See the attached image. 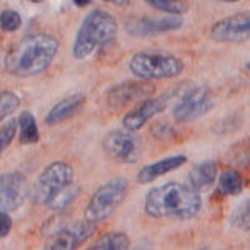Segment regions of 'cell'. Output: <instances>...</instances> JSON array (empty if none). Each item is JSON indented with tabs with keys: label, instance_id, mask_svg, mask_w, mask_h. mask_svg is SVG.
Returning a JSON list of instances; mask_svg holds the SVG:
<instances>
[{
	"label": "cell",
	"instance_id": "6da1fadb",
	"mask_svg": "<svg viewBox=\"0 0 250 250\" xmlns=\"http://www.w3.org/2000/svg\"><path fill=\"white\" fill-rule=\"evenodd\" d=\"M60 42L54 34L37 32L19 40L5 57L7 74L15 79H32L47 72L59 54Z\"/></svg>",
	"mask_w": 250,
	"mask_h": 250
},
{
	"label": "cell",
	"instance_id": "7a4b0ae2",
	"mask_svg": "<svg viewBox=\"0 0 250 250\" xmlns=\"http://www.w3.org/2000/svg\"><path fill=\"white\" fill-rule=\"evenodd\" d=\"M202 207L200 193L188 184L180 182L157 185L144 197V212L150 219L192 220L202 212Z\"/></svg>",
	"mask_w": 250,
	"mask_h": 250
},
{
	"label": "cell",
	"instance_id": "3957f363",
	"mask_svg": "<svg viewBox=\"0 0 250 250\" xmlns=\"http://www.w3.org/2000/svg\"><path fill=\"white\" fill-rule=\"evenodd\" d=\"M117 34H119V23L114 15L100 7L92 9L75 32L72 57L75 60L88 59L94 52L110 47L117 40Z\"/></svg>",
	"mask_w": 250,
	"mask_h": 250
},
{
	"label": "cell",
	"instance_id": "277c9868",
	"mask_svg": "<svg viewBox=\"0 0 250 250\" xmlns=\"http://www.w3.org/2000/svg\"><path fill=\"white\" fill-rule=\"evenodd\" d=\"M127 68L137 80L152 83L154 80L179 77L184 72L185 63L177 55L164 50H140L128 59Z\"/></svg>",
	"mask_w": 250,
	"mask_h": 250
},
{
	"label": "cell",
	"instance_id": "5b68a950",
	"mask_svg": "<svg viewBox=\"0 0 250 250\" xmlns=\"http://www.w3.org/2000/svg\"><path fill=\"white\" fill-rule=\"evenodd\" d=\"M128 187L130 184L125 177H114L100 187H97L90 199L87 200L83 219L94 222V224L108 220L127 199Z\"/></svg>",
	"mask_w": 250,
	"mask_h": 250
},
{
	"label": "cell",
	"instance_id": "8992f818",
	"mask_svg": "<svg viewBox=\"0 0 250 250\" xmlns=\"http://www.w3.org/2000/svg\"><path fill=\"white\" fill-rule=\"evenodd\" d=\"M75 170L68 162L55 160L48 164L42 172L39 173L37 180L32 187V202L35 205H50L55 197H59L65 188L74 185Z\"/></svg>",
	"mask_w": 250,
	"mask_h": 250
},
{
	"label": "cell",
	"instance_id": "52a82bcc",
	"mask_svg": "<svg viewBox=\"0 0 250 250\" xmlns=\"http://www.w3.org/2000/svg\"><path fill=\"white\" fill-rule=\"evenodd\" d=\"M102 148L108 159L124 165L137 164L144 154L140 137L125 128H114L108 132L102 140Z\"/></svg>",
	"mask_w": 250,
	"mask_h": 250
},
{
	"label": "cell",
	"instance_id": "ba28073f",
	"mask_svg": "<svg viewBox=\"0 0 250 250\" xmlns=\"http://www.w3.org/2000/svg\"><path fill=\"white\" fill-rule=\"evenodd\" d=\"M215 100L207 87H192L182 92L180 99L172 107V119L179 124L199 120L213 110Z\"/></svg>",
	"mask_w": 250,
	"mask_h": 250
},
{
	"label": "cell",
	"instance_id": "9c48e42d",
	"mask_svg": "<svg viewBox=\"0 0 250 250\" xmlns=\"http://www.w3.org/2000/svg\"><path fill=\"white\" fill-rule=\"evenodd\" d=\"M208 37L213 42L232 45L250 42V9L217 20L208 30Z\"/></svg>",
	"mask_w": 250,
	"mask_h": 250
},
{
	"label": "cell",
	"instance_id": "30bf717a",
	"mask_svg": "<svg viewBox=\"0 0 250 250\" xmlns=\"http://www.w3.org/2000/svg\"><path fill=\"white\" fill-rule=\"evenodd\" d=\"M95 230L97 224L87 219L74 222L52 233L47 239L43 250H79L90 240V237H94Z\"/></svg>",
	"mask_w": 250,
	"mask_h": 250
},
{
	"label": "cell",
	"instance_id": "8fae6325",
	"mask_svg": "<svg viewBox=\"0 0 250 250\" xmlns=\"http://www.w3.org/2000/svg\"><path fill=\"white\" fill-rule=\"evenodd\" d=\"M32 193L27 177L19 170L5 172L0 177V205L2 210H19Z\"/></svg>",
	"mask_w": 250,
	"mask_h": 250
},
{
	"label": "cell",
	"instance_id": "7c38bea8",
	"mask_svg": "<svg viewBox=\"0 0 250 250\" xmlns=\"http://www.w3.org/2000/svg\"><path fill=\"white\" fill-rule=\"evenodd\" d=\"M184 27L182 17H170V15H164V17H132L125 22V32L130 34L132 37L144 39V37H155V35L168 34V32H175Z\"/></svg>",
	"mask_w": 250,
	"mask_h": 250
},
{
	"label": "cell",
	"instance_id": "4fadbf2b",
	"mask_svg": "<svg viewBox=\"0 0 250 250\" xmlns=\"http://www.w3.org/2000/svg\"><path fill=\"white\" fill-rule=\"evenodd\" d=\"M172 99V94L167 92V94L157 95V97H148V99L142 100L140 104H137L134 108L127 112L122 119V127L125 130L130 132H137L150 122L155 115L162 114L165 108L168 107V102Z\"/></svg>",
	"mask_w": 250,
	"mask_h": 250
},
{
	"label": "cell",
	"instance_id": "5bb4252c",
	"mask_svg": "<svg viewBox=\"0 0 250 250\" xmlns=\"http://www.w3.org/2000/svg\"><path fill=\"white\" fill-rule=\"evenodd\" d=\"M155 90L154 83L144 82V80H125L108 88L107 104L110 108L119 110L130 104H140L142 100L148 99V95Z\"/></svg>",
	"mask_w": 250,
	"mask_h": 250
},
{
	"label": "cell",
	"instance_id": "9a60e30c",
	"mask_svg": "<svg viewBox=\"0 0 250 250\" xmlns=\"http://www.w3.org/2000/svg\"><path fill=\"white\" fill-rule=\"evenodd\" d=\"M85 100L87 99L82 92H75V94H72V95H67L65 99L59 100L57 104H54V105L48 108L43 122H45V125H48V127H54V125L67 122V120H70L75 114H79L80 108L85 105Z\"/></svg>",
	"mask_w": 250,
	"mask_h": 250
},
{
	"label": "cell",
	"instance_id": "2e32d148",
	"mask_svg": "<svg viewBox=\"0 0 250 250\" xmlns=\"http://www.w3.org/2000/svg\"><path fill=\"white\" fill-rule=\"evenodd\" d=\"M185 164H187V157L185 155H170V157H165V159L157 160V162L147 164L140 168L139 173H137V182L152 184V182H155L157 179L177 170V168H180Z\"/></svg>",
	"mask_w": 250,
	"mask_h": 250
},
{
	"label": "cell",
	"instance_id": "e0dca14e",
	"mask_svg": "<svg viewBox=\"0 0 250 250\" xmlns=\"http://www.w3.org/2000/svg\"><path fill=\"white\" fill-rule=\"evenodd\" d=\"M188 185L195 192H205L217 184L219 179V165L215 160H204V162L197 164L188 172Z\"/></svg>",
	"mask_w": 250,
	"mask_h": 250
},
{
	"label": "cell",
	"instance_id": "ac0fdd59",
	"mask_svg": "<svg viewBox=\"0 0 250 250\" xmlns=\"http://www.w3.org/2000/svg\"><path fill=\"white\" fill-rule=\"evenodd\" d=\"M217 195L222 197H237L244 190V175L237 168H227L222 173H219L217 179Z\"/></svg>",
	"mask_w": 250,
	"mask_h": 250
},
{
	"label": "cell",
	"instance_id": "d6986e66",
	"mask_svg": "<svg viewBox=\"0 0 250 250\" xmlns=\"http://www.w3.org/2000/svg\"><path fill=\"white\" fill-rule=\"evenodd\" d=\"M85 250H130V237L125 232H105L87 245Z\"/></svg>",
	"mask_w": 250,
	"mask_h": 250
},
{
	"label": "cell",
	"instance_id": "ffe728a7",
	"mask_svg": "<svg viewBox=\"0 0 250 250\" xmlns=\"http://www.w3.org/2000/svg\"><path fill=\"white\" fill-rule=\"evenodd\" d=\"M19 142L22 145H34L40 140L37 120L32 112L23 110L19 115Z\"/></svg>",
	"mask_w": 250,
	"mask_h": 250
},
{
	"label": "cell",
	"instance_id": "44dd1931",
	"mask_svg": "<svg viewBox=\"0 0 250 250\" xmlns=\"http://www.w3.org/2000/svg\"><path fill=\"white\" fill-rule=\"evenodd\" d=\"M227 157L237 167V170H239V168L249 170L250 168V139H244V140H240V142L233 144L232 148L229 150Z\"/></svg>",
	"mask_w": 250,
	"mask_h": 250
},
{
	"label": "cell",
	"instance_id": "7402d4cb",
	"mask_svg": "<svg viewBox=\"0 0 250 250\" xmlns=\"http://www.w3.org/2000/svg\"><path fill=\"white\" fill-rule=\"evenodd\" d=\"M147 5L170 17H182L188 12V2H177V0H148Z\"/></svg>",
	"mask_w": 250,
	"mask_h": 250
},
{
	"label": "cell",
	"instance_id": "603a6c76",
	"mask_svg": "<svg viewBox=\"0 0 250 250\" xmlns=\"http://www.w3.org/2000/svg\"><path fill=\"white\" fill-rule=\"evenodd\" d=\"M230 225L233 229H239L242 232L250 233V199L244 200V202L233 208L230 215Z\"/></svg>",
	"mask_w": 250,
	"mask_h": 250
},
{
	"label": "cell",
	"instance_id": "cb8c5ba5",
	"mask_svg": "<svg viewBox=\"0 0 250 250\" xmlns=\"http://www.w3.org/2000/svg\"><path fill=\"white\" fill-rule=\"evenodd\" d=\"M79 193H80V187L79 185H70L68 188H65L62 193H60L59 197H55L54 200L50 202V205H48V208L50 210H54V212H62V210H65L67 207H70L72 204L77 200V197H79Z\"/></svg>",
	"mask_w": 250,
	"mask_h": 250
},
{
	"label": "cell",
	"instance_id": "d4e9b609",
	"mask_svg": "<svg viewBox=\"0 0 250 250\" xmlns=\"http://www.w3.org/2000/svg\"><path fill=\"white\" fill-rule=\"evenodd\" d=\"M20 107V97L12 90H2L0 94V119L5 120Z\"/></svg>",
	"mask_w": 250,
	"mask_h": 250
},
{
	"label": "cell",
	"instance_id": "484cf974",
	"mask_svg": "<svg viewBox=\"0 0 250 250\" xmlns=\"http://www.w3.org/2000/svg\"><path fill=\"white\" fill-rule=\"evenodd\" d=\"M0 25L3 32H15L22 27V15L14 9H3L0 14Z\"/></svg>",
	"mask_w": 250,
	"mask_h": 250
},
{
	"label": "cell",
	"instance_id": "4316f807",
	"mask_svg": "<svg viewBox=\"0 0 250 250\" xmlns=\"http://www.w3.org/2000/svg\"><path fill=\"white\" fill-rule=\"evenodd\" d=\"M17 134H19V120H15V119L5 120V122L2 124V128H0V150L2 152L5 150Z\"/></svg>",
	"mask_w": 250,
	"mask_h": 250
},
{
	"label": "cell",
	"instance_id": "83f0119b",
	"mask_svg": "<svg viewBox=\"0 0 250 250\" xmlns=\"http://www.w3.org/2000/svg\"><path fill=\"white\" fill-rule=\"evenodd\" d=\"M173 134H175V128L172 125H167V124H155L152 125V135L157 137L160 140H168L172 139Z\"/></svg>",
	"mask_w": 250,
	"mask_h": 250
},
{
	"label": "cell",
	"instance_id": "f1b7e54d",
	"mask_svg": "<svg viewBox=\"0 0 250 250\" xmlns=\"http://www.w3.org/2000/svg\"><path fill=\"white\" fill-rule=\"evenodd\" d=\"M0 219H2V230H0V237H2V239H5V237L9 235L10 230H12V217H10L9 212L2 210V212H0Z\"/></svg>",
	"mask_w": 250,
	"mask_h": 250
},
{
	"label": "cell",
	"instance_id": "f546056e",
	"mask_svg": "<svg viewBox=\"0 0 250 250\" xmlns=\"http://www.w3.org/2000/svg\"><path fill=\"white\" fill-rule=\"evenodd\" d=\"M75 7H79V9H85V7H90V2H80V0H77V2H74Z\"/></svg>",
	"mask_w": 250,
	"mask_h": 250
},
{
	"label": "cell",
	"instance_id": "4dcf8cb0",
	"mask_svg": "<svg viewBox=\"0 0 250 250\" xmlns=\"http://www.w3.org/2000/svg\"><path fill=\"white\" fill-rule=\"evenodd\" d=\"M114 5H117V7H125V5H130V2H114Z\"/></svg>",
	"mask_w": 250,
	"mask_h": 250
},
{
	"label": "cell",
	"instance_id": "1f68e13d",
	"mask_svg": "<svg viewBox=\"0 0 250 250\" xmlns=\"http://www.w3.org/2000/svg\"><path fill=\"white\" fill-rule=\"evenodd\" d=\"M245 68H247V70L250 72V62H247V63H245Z\"/></svg>",
	"mask_w": 250,
	"mask_h": 250
},
{
	"label": "cell",
	"instance_id": "d6a6232c",
	"mask_svg": "<svg viewBox=\"0 0 250 250\" xmlns=\"http://www.w3.org/2000/svg\"><path fill=\"white\" fill-rule=\"evenodd\" d=\"M199 250H207V247H204V249H199Z\"/></svg>",
	"mask_w": 250,
	"mask_h": 250
}]
</instances>
